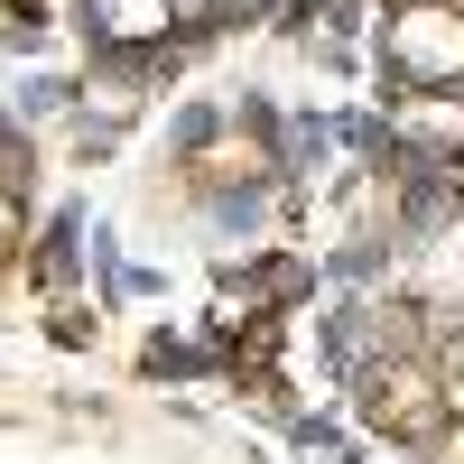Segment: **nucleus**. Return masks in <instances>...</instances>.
I'll return each mask as SVG.
<instances>
[{
  "label": "nucleus",
  "mask_w": 464,
  "mask_h": 464,
  "mask_svg": "<svg viewBox=\"0 0 464 464\" xmlns=\"http://www.w3.org/2000/svg\"><path fill=\"white\" fill-rule=\"evenodd\" d=\"M391 56L409 74H428V84H464V10H437V0L400 10L391 19Z\"/></svg>",
  "instance_id": "1"
},
{
  "label": "nucleus",
  "mask_w": 464,
  "mask_h": 464,
  "mask_svg": "<svg viewBox=\"0 0 464 464\" xmlns=\"http://www.w3.org/2000/svg\"><path fill=\"white\" fill-rule=\"evenodd\" d=\"M400 130H409V140H464V111H437V102H409V111H400Z\"/></svg>",
  "instance_id": "3"
},
{
  "label": "nucleus",
  "mask_w": 464,
  "mask_h": 464,
  "mask_svg": "<svg viewBox=\"0 0 464 464\" xmlns=\"http://www.w3.org/2000/svg\"><path fill=\"white\" fill-rule=\"evenodd\" d=\"M168 19H177V0H93V28L121 37V47H140V37H168Z\"/></svg>",
  "instance_id": "2"
}]
</instances>
